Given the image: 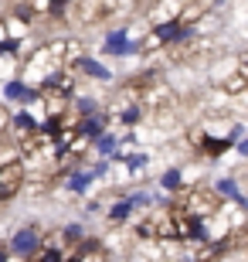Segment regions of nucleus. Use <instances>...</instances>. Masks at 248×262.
<instances>
[{"mask_svg": "<svg viewBox=\"0 0 248 262\" xmlns=\"http://www.w3.org/2000/svg\"><path fill=\"white\" fill-rule=\"evenodd\" d=\"M58 72H65V41H48V45H41L38 51H31V58L24 61L20 82H24V85H28V82H38L41 85L44 78L58 75Z\"/></svg>", "mask_w": 248, "mask_h": 262, "instance_id": "nucleus-1", "label": "nucleus"}, {"mask_svg": "<svg viewBox=\"0 0 248 262\" xmlns=\"http://www.w3.org/2000/svg\"><path fill=\"white\" fill-rule=\"evenodd\" d=\"M24 184H28V170H24V164H20V157H17V160L0 164V201L14 198Z\"/></svg>", "mask_w": 248, "mask_h": 262, "instance_id": "nucleus-2", "label": "nucleus"}, {"mask_svg": "<svg viewBox=\"0 0 248 262\" xmlns=\"http://www.w3.org/2000/svg\"><path fill=\"white\" fill-rule=\"evenodd\" d=\"M41 245H44V238H41L38 228H20V232H14V238H10V252L31 259V255H38Z\"/></svg>", "mask_w": 248, "mask_h": 262, "instance_id": "nucleus-3", "label": "nucleus"}, {"mask_svg": "<svg viewBox=\"0 0 248 262\" xmlns=\"http://www.w3.org/2000/svg\"><path fill=\"white\" fill-rule=\"evenodd\" d=\"M105 123H109L105 113H96V116H88V119H78L75 123V136H82L85 143H96L99 136L105 133Z\"/></svg>", "mask_w": 248, "mask_h": 262, "instance_id": "nucleus-4", "label": "nucleus"}, {"mask_svg": "<svg viewBox=\"0 0 248 262\" xmlns=\"http://www.w3.org/2000/svg\"><path fill=\"white\" fill-rule=\"evenodd\" d=\"M129 28H116V31H109L105 34V41H102V51L105 55H119V58H126V45H129Z\"/></svg>", "mask_w": 248, "mask_h": 262, "instance_id": "nucleus-5", "label": "nucleus"}, {"mask_svg": "<svg viewBox=\"0 0 248 262\" xmlns=\"http://www.w3.org/2000/svg\"><path fill=\"white\" fill-rule=\"evenodd\" d=\"M78 72L82 75H88V78H96V82H112V72L102 65L99 58H92V55H82V61H78Z\"/></svg>", "mask_w": 248, "mask_h": 262, "instance_id": "nucleus-6", "label": "nucleus"}, {"mask_svg": "<svg viewBox=\"0 0 248 262\" xmlns=\"http://www.w3.org/2000/svg\"><path fill=\"white\" fill-rule=\"evenodd\" d=\"M218 89L224 92V96H241V92L248 89V72H245V68H241V72H231L228 78H221V82H218Z\"/></svg>", "mask_w": 248, "mask_h": 262, "instance_id": "nucleus-7", "label": "nucleus"}, {"mask_svg": "<svg viewBox=\"0 0 248 262\" xmlns=\"http://www.w3.org/2000/svg\"><path fill=\"white\" fill-rule=\"evenodd\" d=\"M10 126H14V133H17V136H20V140H28V133H31V136L38 133V119L31 116L28 109H20L17 116L10 119Z\"/></svg>", "mask_w": 248, "mask_h": 262, "instance_id": "nucleus-8", "label": "nucleus"}, {"mask_svg": "<svg viewBox=\"0 0 248 262\" xmlns=\"http://www.w3.org/2000/svg\"><path fill=\"white\" fill-rule=\"evenodd\" d=\"M160 187H163V194H181V191H184V170H177V167L163 170Z\"/></svg>", "mask_w": 248, "mask_h": 262, "instance_id": "nucleus-9", "label": "nucleus"}, {"mask_svg": "<svg viewBox=\"0 0 248 262\" xmlns=\"http://www.w3.org/2000/svg\"><path fill=\"white\" fill-rule=\"evenodd\" d=\"M133 214V204H129V198L126 201H116V204H109V211H105V218H109V225H123L126 218Z\"/></svg>", "mask_w": 248, "mask_h": 262, "instance_id": "nucleus-10", "label": "nucleus"}, {"mask_svg": "<svg viewBox=\"0 0 248 262\" xmlns=\"http://www.w3.org/2000/svg\"><path fill=\"white\" fill-rule=\"evenodd\" d=\"M92 184H96V181H92L88 170H75V174L68 177V191H72V194H85Z\"/></svg>", "mask_w": 248, "mask_h": 262, "instance_id": "nucleus-11", "label": "nucleus"}, {"mask_svg": "<svg viewBox=\"0 0 248 262\" xmlns=\"http://www.w3.org/2000/svg\"><path fill=\"white\" fill-rule=\"evenodd\" d=\"M92 146H96V150H99L102 157H112L116 150H119V136H116V133H102Z\"/></svg>", "mask_w": 248, "mask_h": 262, "instance_id": "nucleus-12", "label": "nucleus"}, {"mask_svg": "<svg viewBox=\"0 0 248 262\" xmlns=\"http://www.w3.org/2000/svg\"><path fill=\"white\" fill-rule=\"evenodd\" d=\"M34 259H38V262H65V255H61L58 242H48V245H41V249H38Z\"/></svg>", "mask_w": 248, "mask_h": 262, "instance_id": "nucleus-13", "label": "nucleus"}, {"mask_svg": "<svg viewBox=\"0 0 248 262\" xmlns=\"http://www.w3.org/2000/svg\"><path fill=\"white\" fill-rule=\"evenodd\" d=\"M123 164H126V170H133V174H140V170H146V164H150V154H129V157H123Z\"/></svg>", "mask_w": 248, "mask_h": 262, "instance_id": "nucleus-14", "label": "nucleus"}, {"mask_svg": "<svg viewBox=\"0 0 248 262\" xmlns=\"http://www.w3.org/2000/svg\"><path fill=\"white\" fill-rule=\"evenodd\" d=\"M143 119V106H126L119 109V123H126V126H133V123H140Z\"/></svg>", "mask_w": 248, "mask_h": 262, "instance_id": "nucleus-15", "label": "nucleus"}, {"mask_svg": "<svg viewBox=\"0 0 248 262\" xmlns=\"http://www.w3.org/2000/svg\"><path fill=\"white\" fill-rule=\"evenodd\" d=\"M61 238H65V242H82V238H85V228H82V225H65Z\"/></svg>", "mask_w": 248, "mask_h": 262, "instance_id": "nucleus-16", "label": "nucleus"}, {"mask_svg": "<svg viewBox=\"0 0 248 262\" xmlns=\"http://www.w3.org/2000/svg\"><path fill=\"white\" fill-rule=\"evenodd\" d=\"M10 126V113H7V109H4V106H0V133H4V129H7Z\"/></svg>", "mask_w": 248, "mask_h": 262, "instance_id": "nucleus-17", "label": "nucleus"}, {"mask_svg": "<svg viewBox=\"0 0 248 262\" xmlns=\"http://www.w3.org/2000/svg\"><path fill=\"white\" fill-rule=\"evenodd\" d=\"M235 150H238V157H248V140H238V143H235Z\"/></svg>", "mask_w": 248, "mask_h": 262, "instance_id": "nucleus-18", "label": "nucleus"}, {"mask_svg": "<svg viewBox=\"0 0 248 262\" xmlns=\"http://www.w3.org/2000/svg\"><path fill=\"white\" fill-rule=\"evenodd\" d=\"M0 41H7V28H4V17H0Z\"/></svg>", "mask_w": 248, "mask_h": 262, "instance_id": "nucleus-19", "label": "nucleus"}, {"mask_svg": "<svg viewBox=\"0 0 248 262\" xmlns=\"http://www.w3.org/2000/svg\"><path fill=\"white\" fill-rule=\"evenodd\" d=\"M0 262H10V252H7V249H0Z\"/></svg>", "mask_w": 248, "mask_h": 262, "instance_id": "nucleus-20", "label": "nucleus"}]
</instances>
